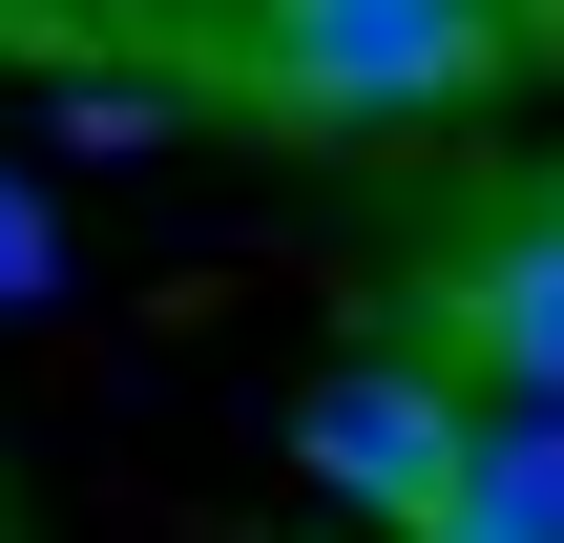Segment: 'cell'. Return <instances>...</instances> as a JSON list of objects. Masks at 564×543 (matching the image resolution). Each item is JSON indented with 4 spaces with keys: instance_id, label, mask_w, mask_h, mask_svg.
Returning <instances> with one entry per match:
<instances>
[{
    "instance_id": "obj_4",
    "label": "cell",
    "mask_w": 564,
    "mask_h": 543,
    "mask_svg": "<svg viewBox=\"0 0 564 543\" xmlns=\"http://www.w3.org/2000/svg\"><path fill=\"white\" fill-rule=\"evenodd\" d=\"M419 543H564V398H481V460Z\"/></svg>"
},
{
    "instance_id": "obj_2",
    "label": "cell",
    "mask_w": 564,
    "mask_h": 543,
    "mask_svg": "<svg viewBox=\"0 0 564 543\" xmlns=\"http://www.w3.org/2000/svg\"><path fill=\"white\" fill-rule=\"evenodd\" d=\"M460 460H481V377H440V356H356V377H314L293 398V481L314 502H356L377 543H419L460 502Z\"/></svg>"
},
{
    "instance_id": "obj_3",
    "label": "cell",
    "mask_w": 564,
    "mask_h": 543,
    "mask_svg": "<svg viewBox=\"0 0 564 543\" xmlns=\"http://www.w3.org/2000/svg\"><path fill=\"white\" fill-rule=\"evenodd\" d=\"M440 335H460L481 398H564V209H523V230L440 293Z\"/></svg>"
},
{
    "instance_id": "obj_1",
    "label": "cell",
    "mask_w": 564,
    "mask_h": 543,
    "mask_svg": "<svg viewBox=\"0 0 564 543\" xmlns=\"http://www.w3.org/2000/svg\"><path fill=\"white\" fill-rule=\"evenodd\" d=\"M230 42L293 126H440L502 84V0H251Z\"/></svg>"
},
{
    "instance_id": "obj_5",
    "label": "cell",
    "mask_w": 564,
    "mask_h": 543,
    "mask_svg": "<svg viewBox=\"0 0 564 543\" xmlns=\"http://www.w3.org/2000/svg\"><path fill=\"white\" fill-rule=\"evenodd\" d=\"M42 272H63V209H42V188H21V167H0V314H21V293H42Z\"/></svg>"
}]
</instances>
